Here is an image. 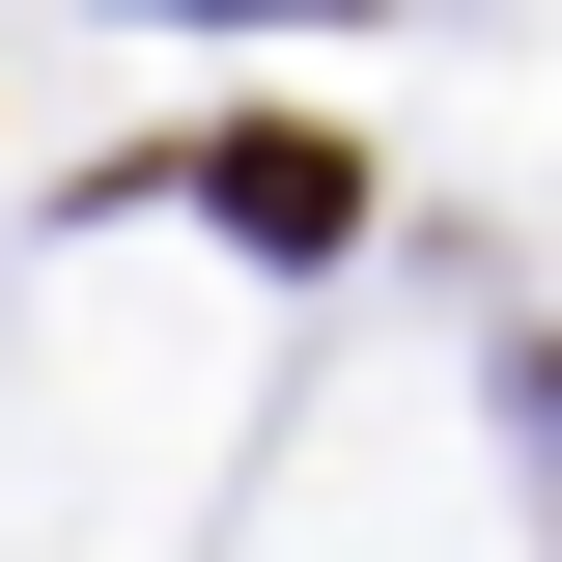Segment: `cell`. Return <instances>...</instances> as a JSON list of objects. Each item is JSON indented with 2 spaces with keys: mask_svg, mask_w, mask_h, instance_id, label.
<instances>
[{
  "mask_svg": "<svg viewBox=\"0 0 562 562\" xmlns=\"http://www.w3.org/2000/svg\"><path fill=\"white\" fill-rule=\"evenodd\" d=\"M225 225H254V254H338V225H366V169H338L310 113H254V140H225Z\"/></svg>",
  "mask_w": 562,
  "mask_h": 562,
  "instance_id": "6da1fadb",
  "label": "cell"
},
{
  "mask_svg": "<svg viewBox=\"0 0 562 562\" xmlns=\"http://www.w3.org/2000/svg\"><path fill=\"white\" fill-rule=\"evenodd\" d=\"M535 450H562V366H535Z\"/></svg>",
  "mask_w": 562,
  "mask_h": 562,
  "instance_id": "7a4b0ae2",
  "label": "cell"
}]
</instances>
